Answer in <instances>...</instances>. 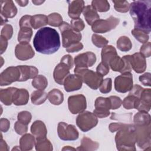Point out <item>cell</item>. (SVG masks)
Listing matches in <instances>:
<instances>
[{
    "mask_svg": "<svg viewBox=\"0 0 151 151\" xmlns=\"http://www.w3.org/2000/svg\"><path fill=\"white\" fill-rule=\"evenodd\" d=\"M31 132L35 139L45 137L47 134L46 126L41 120H35L31 126Z\"/></svg>",
    "mask_w": 151,
    "mask_h": 151,
    "instance_id": "603a6c76",
    "label": "cell"
},
{
    "mask_svg": "<svg viewBox=\"0 0 151 151\" xmlns=\"http://www.w3.org/2000/svg\"><path fill=\"white\" fill-rule=\"evenodd\" d=\"M112 87V80L110 78H107L103 80L99 87L101 93L107 94L110 92Z\"/></svg>",
    "mask_w": 151,
    "mask_h": 151,
    "instance_id": "f6af8a7d",
    "label": "cell"
},
{
    "mask_svg": "<svg viewBox=\"0 0 151 151\" xmlns=\"http://www.w3.org/2000/svg\"><path fill=\"white\" fill-rule=\"evenodd\" d=\"M74 61L70 55H64L61 59L60 63L56 65L53 73V77L55 81L63 85L65 78L70 74V70L73 67Z\"/></svg>",
    "mask_w": 151,
    "mask_h": 151,
    "instance_id": "277c9868",
    "label": "cell"
},
{
    "mask_svg": "<svg viewBox=\"0 0 151 151\" xmlns=\"http://www.w3.org/2000/svg\"><path fill=\"white\" fill-rule=\"evenodd\" d=\"M59 29L62 35V44L63 47L66 48L71 44L81 41L82 38L81 34L74 31L68 23L63 21L62 24L59 27Z\"/></svg>",
    "mask_w": 151,
    "mask_h": 151,
    "instance_id": "52a82bcc",
    "label": "cell"
},
{
    "mask_svg": "<svg viewBox=\"0 0 151 151\" xmlns=\"http://www.w3.org/2000/svg\"><path fill=\"white\" fill-rule=\"evenodd\" d=\"M47 99V93L43 90H37L33 91L31 96V102L35 105H40L44 103Z\"/></svg>",
    "mask_w": 151,
    "mask_h": 151,
    "instance_id": "836d02e7",
    "label": "cell"
},
{
    "mask_svg": "<svg viewBox=\"0 0 151 151\" xmlns=\"http://www.w3.org/2000/svg\"><path fill=\"white\" fill-rule=\"evenodd\" d=\"M68 107L70 111L73 114L83 112L87 107L86 97L83 94L70 96L68 99Z\"/></svg>",
    "mask_w": 151,
    "mask_h": 151,
    "instance_id": "7c38bea8",
    "label": "cell"
},
{
    "mask_svg": "<svg viewBox=\"0 0 151 151\" xmlns=\"http://www.w3.org/2000/svg\"><path fill=\"white\" fill-rule=\"evenodd\" d=\"M45 1H32V2L35 4V5H40L41 4L44 3Z\"/></svg>",
    "mask_w": 151,
    "mask_h": 151,
    "instance_id": "03108f58",
    "label": "cell"
},
{
    "mask_svg": "<svg viewBox=\"0 0 151 151\" xmlns=\"http://www.w3.org/2000/svg\"><path fill=\"white\" fill-rule=\"evenodd\" d=\"M8 46V40L1 36V39H0V51H1V54H2L6 50Z\"/></svg>",
    "mask_w": 151,
    "mask_h": 151,
    "instance_id": "94428289",
    "label": "cell"
},
{
    "mask_svg": "<svg viewBox=\"0 0 151 151\" xmlns=\"http://www.w3.org/2000/svg\"><path fill=\"white\" fill-rule=\"evenodd\" d=\"M98 123L97 117L91 112L83 111L76 118V124L79 129L84 132L94 127Z\"/></svg>",
    "mask_w": 151,
    "mask_h": 151,
    "instance_id": "ba28073f",
    "label": "cell"
},
{
    "mask_svg": "<svg viewBox=\"0 0 151 151\" xmlns=\"http://www.w3.org/2000/svg\"><path fill=\"white\" fill-rule=\"evenodd\" d=\"M136 133V143L139 148L146 150L147 147H150L151 145V126L134 125Z\"/></svg>",
    "mask_w": 151,
    "mask_h": 151,
    "instance_id": "8992f818",
    "label": "cell"
},
{
    "mask_svg": "<svg viewBox=\"0 0 151 151\" xmlns=\"http://www.w3.org/2000/svg\"><path fill=\"white\" fill-rule=\"evenodd\" d=\"M31 27L35 29L48 24V17L44 14H37L32 16L31 20Z\"/></svg>",
    "mask_w": 151,
    "mask_h": 151,
    "instance_id": "4dcf8cb0",
    "label": "cell"
},
{
    "mask_svg": "<svg viewBox=\"0 0 151 151\" xmlns=\"http://www.w3.org/2000/svg\"><path fill=\"white\" fill-rule=\"evenodd\" d=\"M109 67L111 69L116 72H120L122 73L124 67V62L122 58H120L118 55L113 57L109 64Z\"/></svg>",
    "mask_w": 151,
    "mask_h": 151,
    "instance_id": "d590c367",
    "label": "cell"
},
{
    "mask_svg": "<svg viewBox=\"0 0 151 151\" xmlns=\"http://www.w3.org/2000/svg\"><path fill=\"white\" fill-rule=\"evenodd\" d=\"M83 48V45L81 42H78L71 44L67 48H65L67 52H75L81 51Z\"/></svg>",
    "mask_w": 151,
    "mask_h": 151,
    "instance_id": "11a10c76",
    "label": "cell"
},
{
    "mask_svg": "<svg viewBox=\"0 0 151 151\" xmlns=\"http://www.w3.org/2000/svg\"><path fill=\"white\" fill-rule=\"evenodd\" d=\"M139 101V98L129 94L128 96L125 97L122 101V104L124 108L127 110L136 109Z\"/></svg>",
    "mask_w": 151,
    "mask_h": 151,
    "instance_id": "ab89813d",
    "label": "cell"
},
{
    "mask_svg": "<svg viewBox=\"0 0 151 151\" xmlns=\"http://www.w3.org/2000/svg\"><path fill=\"white\" fill-rule=\"evenodd\" d=\"M20 78V71L18 67L11 66L6 68L0 74V85L8 86L14 82L18 81Z\"/></svg>",
    "mask_w": 151,
    "mask_h": 151,
    "instance_id": "4fadbf2b",
    "label": "cell"
},
{
    "mask_svg": "<svg viewBox=\"0 0 151 151\" xmlns=\"http://www.w3.org/2000/svg\"><path fill=\"white\" fill-rule=\"evenodd\" d=\"M35 147L37 151H51L53 149L52 143L46 137L35 139Z\"/></svg>",
    "mask_w": 151,
    "mask_h": 151,
    "instance_id": "d6a6232c",
    "label": "cell"
},
{
    "mask_svg": "<svg viewBox=\"0 0 151 151\" xmlns=\"http://www.w3.org/2000/svg\"><path fill=\"white\" fill-rule=\"evenodd\" d=\"M0 150L1 151H8L9 150V147L5 140L2 139V136L1 134V140H0Z\"/></svg>",
    "mask_w": 151,
    "mask_h": 151,
    "instance_id": "6125c7cd",
    "label": "cell"
},
{
    "mask_svg": "<svg viewBox=\"0 0 151 151\" xmlns=\"http://www.w3.org/2000/svg\"><path fill=\"white\" fill-rule=\"evenodd\" d=\"M1 14L5 18H11L17 14V8L11 0L1 1Z\"/></svg>",
    "mask_w": 151,
    "mask_h": 151,
    "instance_id": "44dd1931",
    "label": "cell"
},
{
    "mask_svg": "<svg viewBox=\"0 0 151 151\" xmlns=\"http://www.w3.org/2000/svg\"><path fill=\"white\" fill-rule=\"evenodd\" d=\"M150 76L151 74L150 73H146L141 75L139 78L140 82L144 86L150 87L151 86Z\"/></svg>",
    "mask_w": 151,
    "mask_h": 151,
    "instance_id": "9f6ffc18",
    "label": "cell"
},
{
    "mask_svg": "<svg viewBox=\"0 0 151 151\" xmlns=\"http://www.w3.org/2000/svg\"><path fill=\"white\" fill-rule=\"evenodd\" d=\"M20 71V78L18 81H25L28 79L34 78L38 73V70L31 65H18Z\"/></svg>",
    "mask_w": 151,
    "mask_h": 151,
    "instance_id": "7402d4cb",
    "label": "cell"
},
{
    "mask_svg": "<svg viewBox=\"0 0 151 151\" xmlns=\"http://www.w3.org/2000/svg\"><path fill=\"white\" fill-rule=\"evenodd\" d=\"M109 98L111 103V109L116 110L121 106L122 104V101L120 97L115 96H110Z\"/></svg>",
    "mask_w": 151,
    "mask_h": 151,
    "instance_id": "816d5d0a",
    "label": "cell"
},
{
    "mask_svg": "<svg viewBox=\"0 0 151 151\" xmlns=\"http://www.w3.org/2000/svg\"><path fill=\"white\" fill-rule=\"evenodd\" d=\"M125 124H126L122 123H111L109 124V129L111 133H114L122 128L125 126Z\"/></svg>",
    "mask_w": 151,
    "mask_h": 151,
    "instance_id": "91938a15",
    "label": "cell"
},
{
    "mask_svg": "<svg viewBox=\"0 0 151 151\" xmlns=\"http://www.w3.org/2000/svg\"><path fill=\"white\" fill-rule=\"evenodd\" d=\"M1 61H2V64H1V67H2V64H3V58H2V57H1Z\"/></svg>",
    "mask_w": 151,
    "mask_h": 151,
    "instance_id": "003e7915",
    "label": "cell"
},
{
    "mask_svg": "<svg viewBox=\"0 0 151 151\" xmlns=\"http://www.w3.org/2000/svg\"><path fill=\"white\" fill-rule=\"evenodd\" d=\"M32 35V30L31 27H22L18 32V41L19 42H29Z\"/></svg>",
    "mask_w": 151,
    "mask_h": 151,
    "instance_id": "e575fe53",
    "label": "cell"
},
{
    "mask_svg": "<svg viewBox=\"0 0 151 151\" xmlns=\"http://www.w3.org/2000/svg\"><path fill=\"white\" fill-rule=\"evenodd\" d=\"M28 100V91L25 88H17L14 95L13 103L16 106H23L27 104Z\"/></svg>",
    "mask_w": 151,
    "mask_h": 151,
    "instance_id": "cb8c5ba5",
    "label": "cell"
},
{
    "mask_svg": "<svg viewBox=\"0 0 151 151\" xmlns=\"http://www.w3.org/2000/svg\"><path fill=\"white\" fill-rule=\"evenodd\" d=\"M133 86V76L130 72L122 73L114 79V88L117 92L126 93L130 91Z\"/></svg>",
    "mask_w": 151,
    "mask_h": 151,
    "instance_id": "8fae6325",
    "label": "cell"
},
{
    "mask_svg": "<svg viewBox=\"0 0 151 151\" xmlns=\"http://www.w3.org/2000/svg\"><path fill=\"white\" fill-rule=\"evenodd\" d=\"M129 10L134 22V28L149 34L151 31V1H134L130 4Z\"/></svg>",
    "mask_w": 151,
    "mask_h": 151,
    "instance_id": "7a4b0ae2",
    "label": "cell"
},
{
    "mask_svg": "<svg viewBox=\"0 0 151 151\" xmlns=\"http://www.w3.org/2000/svg\"><path fill=\"white\" fill-rule=\"evenodd\" d=\"M151 108V90L150 88H144L139 99L137 110L139 111L148 112Z\"/></svg>",
    "mask_w": 151,
    "mask_h": 151,
    "instance_id": "ac0fdd59",
    "label": "cell"
},
{
    "mask_svg": "<svg viewBox=\"0 0 151 151\" xmlns=\"http://www.w3.org/2000/svg\"><path fill=\"white\" fill-rule=\"evenodd\" d=\"M15 2L21 6H25L28 4V1H15Z\"/></svg>",
    "mask_w": 151,
    "mask_h": 151,
    "instance_id": "be15d7a7",
    "label": "cell"
},
{
    "mask_svg": "<svg viewBox=\"0 0 151 151\" xmlns=\"http://www.w3.org/2000/svg\"><path fill=\"white\" fill-rule=\"evenodd\" d=\"M143 89L144 88L143 87H142L140 86H139L138 84H136V85L133 86L132 88L130 90V93L129 94L134 96L139 99L140 96Z\"/></svg>",
    "mask_w": 151,
    "mask_h": 151,
    "instance_id": "6f0895ef",
    "label": "cell"
},
{
    "mask_svg": "<svg viewBox=\"0 0 151 151\" xmlns=\"http://www.w3.org/2000/svg\"><path fill=\"white\" fill-rule=\"evenodd\" d=\"M68 3V16L72 19L78 18L83 11L84 6V1L83 0L69 1Z\"/></svg>",
    "mask_w": 151,
    "mask_h": 151,
    "instance_id": "ffe728a7",
    "label": "cell"
},
{
    "mask_svg": "<svg viewBox=\"0 0 151 151\" xmlns=\"http://www.w3.org/2000/svg\"><path fill=\"white\" fill-rule=\"evenodd\" d=\"M93 44L98 48H103L106 46L109 42L108 40L101 35L94 34L91 37Z\"/></svg>",
    "mask_w": 151,
    "mask_h": 151,
    "instance_id": "ee69618b",
    "label": "cell"
},
{
    "mask_svg": "<svg viewBox=\"0 0 151 151\" xmlns=\"http://www.w3.org/2000/svg\"><path fill=\"white\" fill-rule=\"evenodd\" d=\"M31 17L32 16L28 15H25L23 17H21V18L19 20V27H31Z\"/></svg>",
    "mask_w": 151,
    "mask_h": 151,
    "instance_id": "db71d44e",
    "label": "cell"
},
{
    "mask_svg": "<svg viewBox=\"0 0 151 151\" xmlns=\"http://www.w3.org/2000/svg\"><path fill=\"white\" fill-rule=\"evenodd\" d=\"M99 147V143L98 142L93 141L87 137H84L81 140V145L78 147L76 150L85 151L96 150Z\"/></svg>",
    "mask_w": 151,
    "mask_h": 151,
    "instance_id": "f1b7e54d",
    "label": "cell"
},
{
    "mask_svg": "<svg viewBox=\"0 0 151 151\" xmlns=\"http://www.w3.org/2000/svg\"><path fill=\"white\" fill-rule=\"evenodd\" d=\"M57 133L60 139L65 141L76 140L79 136L78 132L74 125L64 122L58 123Z\"/></svg>",
    "mask_w": 151,
    "mask_h": 151,
    "instance_id": "30bf717a",
    "label": "cell"
},
{
    "mask_svg": "<svg viewBox=\"0 0 151 151\" xmlns=\"http://www.w3.org/2000/svg\"><path fill=\"white\" fill-rule=\"evenodd\" d=\"M74 72L75 74L81 78L83 82L93 90H97L99 88L103 80V76L97 72H94L88 68H75Z\"/></svg>",
    "mask_w": 151,
    "mask_h": 151,
    "instance_id": "5b68a950",
    "label": "cell"
},
{
    "mask_svg": "<svg viewBox=\"0 0 151 151\" xmlns=\"http://www.w3.org/2000/svg\"><path fill=\"white\" fill-rule=\"evenodd\" d=\"M15 55L17 59L25 61L33 58L35 52L29 42H19L15 47Z\"/></svg>",
    "mask_w": 151,
    "mask_h": 151,
    "instance_id": "2e32d148",
    "label": "cell"
},
{
    "mask_svg": "<svg viewBox=\"0 0 151 151\" xmlns=\"http://www.w3.org/2000/svg\"><path fill=\"white\" fill-rule=\"evenodd\" d=\"M35 50L43 54H52L60 47V39L58 32L50 27L40 28L36 32L33 39Z\"/></svg>",
    "mask_w": 151,
    "mask_h": 151,
    "instance_id": "6da1fadb",
    "label": "cell"
},
{
    "mask_svg": "<svg viewBox=\"0 0 151 151\" xmlns=\"http://www.w3.org/2000/svg\"><path fill=\"white\" fill-rule=\"evenodd\" d=\"M114 7L116 11L122 13L127 12L130 9V4L127 1H113Z\"/></svg>",
    "mask_w": 151,
    "mask_h": 151,
    "instance_id": "b9f144b4",
    "label": "cell"
},
{
    "mask_svg": "<svg viewBox=\"0 0 151 151\" xmlns=\"http://www.w3.org/2000/svg\"><path fill=\"white\" fill-rule=\"evenodd\" d=\"M48 24L52 27H60L63 22V18L58 13L54 12L48 16Z\"/></svg>",
    "mask_w": 151,
    "mask_h": 151,
    "instance_id": "7bdbcfd3",
    "label": "cell"
},
{
    "mask_svg": "<svg viewBox=\"0 0 151 151\" xmlns=\"http://www.w3.org/2000/svg\"><path fill=\"white\" fill-rule=\"evenodd\" d=\"M13 35V28L10 24H5L1 32V36L5 38L7 40H10Z\"/></svg>",
    "mask_w": 151,
    "mask_h": 151,
    "instance_id": "c3c4849f",
    "label": "cell"
},
{
    "mask_svg": "<svg viewBox=\"0 0 151 151\" xmlns=\"http://www.w3.org/2000/svg\"><path fill=\"white\" fill-rule=\"evenodd\" d=\"M117 47L123 52H127L131 50L132 43L129 37L122 36L117 41Z\"/></svg>",
    "mask_w": 151,
    "mask_h": 151,
    "instance_id": "8d00e7d4",
    "label": "cell"
},
{
    "mask_svg": "<svg viewBox=\"0 0 151 151\" xmlns=\"http://www.w3.org/2000/svg\"><path fill=\"white\" fill-rule=\"evenodd\" d=\"M10 127L9 121L5 118H1L0 120V130L2 132H6Z\"/></svg>",
    "mask_w": 151,
    "mask_h": 151,
    "instance_id": "680465c9",
    "label": "cell"
},
{
    "mask_svg": "<svg viewBox=\"0 0 151 151\" xmlns=\"http://www.w3.org/2000/svg\"><path fill=\"white\" fill-rule=\"evenodd\" d=\"M95 109L93 113L99 118H104L109 116V110L111 109V103L109 97H99L94 103Z\"/></svg>",
    "mask_w": 151,
    "mask_h": 151,
    "instance_id": "5bb4252c",
    "label": "cell"
},
{
    "mask_svg": "<svg viewBox=\"0 0 151 151\" xmlns=\"http://www.w3.org/2000/svg\"><path fill=\"white\" fill-rule=\"evenodd\" d=\"M70 23V25L73 29L77 32H80V31H83L85 28L84 21L80 18L72 19Z\"/></svg>",
    "mask_w": 151,
    "mask_h": 151,
    "instance_id": "bcb514c9",
    "label": "cell"
},
{
    "mask_svg": "<svg viewBox=\"0 0 151 151\" xmlns=\"http://www.w3.org/2000/svg\"><path fill=\"white\" fill-rule=\"evenodd\" d=\"M83 13L86 22L89 25H92L96 21L100 19V16L97 11L91 5L85 6Z\"/></svg>",
    "mask_w": 151,
    "mask_h": 151,
    "instance_id": "484cf974",
    "label": "cell"
},
{
    "mask_svg": "<svg viewBox=\"0 0 151 151\" xmlns=\"http://www.w3.org/2000/svg\"><path fill=\"white\" fill-rule=\"evenodd\" d=\"M47 98L51 104L54 105H60L64 100V95L60 90L54 88L48 92Z\"/></svg>",
    "mask_w": 151,
    "mask_h": 151,
    "instance_id": "f546056e",
    "label": "cell"
},
{
    "mask_svg": "<svg viewBox=\"0 0 151 151\" xmlns=\"http://www.w3.org/2000/svg\"><path fill=\"white\" fill-rule=\"evenodd\" d=\"M91 6L97 12H105L109 10L110 4L106 0H94L91 2Z\"/></svg>",
    "mask_w": 151,
    "mask_h": 151,
    "instance_id": "f35d334b",
    "label": "cell"
},
{
    "mask_svg": "<svg viewBox=\"0 0 151 151\" xmlns=\"http://www.w3.org/2000/svg\"><path fill=\"white\" fill-rule=\"evenodd\" d=\"M132 69L137 73H143L146 68V58L140 52L129 55Z\"/></svg>",
    "mask_w": 151,
    "mask_h": 151,
    "instance_id": "e0dca14e",
    "label": "cell"
},
{
    "mask_svg": "<svg viewBox=\"0 0 151 151\" xmlns=\"http://www.w3.org/2000/svg\"><path fill=\"white\" fill-rule=\"evenodd\" d=\"M17 119L18 121L28 125L31 120L32 115L31 113L28 111H22L18 114Z\"/></svg>",
    "mask_w": 151,
    "mask_h": 151,
    "instance_id": "7dc6e473",
    "label": "cell"
},
{
    "mask_svg": "<svg viewBox=\"0 0 151 151\" xmlns=\"http://www.w3.org/2000/svg\"><path fill=\"white\" fill-rule=\"evenodd\" d=\"M140 53H141L145 58H148L151 55V43L147 42L143 44L140 49Z\"/></svg>",
    "mask_w": 151,
    "mask_h": 151,
    "instance_id": "f907efd6",
    "label": "cell"
},
{
    "mask_svg": "<svg viewBox=\"0 0 151 151\" xmlns=\"http://www.w3.org/2000/svg\"><path fill=\"white\" fill-rule=\"evenodd\" d=\"M32 86L37 90H44L48 86L47 79L43 75H37L33 78Z\"/></svg>",
    "mask_w": 151,
    "mask_h": 151,
    "instance_id": "74e56055",
    "label": "cell"
},
{
    "mask_svg": "<svg viewBox=\"0 0 151 151\" xmlns=\"http://www.w3.org/2000/svg\"><path fill=\"white\" fill-rule=\"evenodd\" d=\"M96 61V56L94 53L87 51L77 55L74 60L75 68H85L92 67Z\"/></svg>",
    "mask_w": 151,
    "mask_h": 151,
    "instance_id": "9a60e30c",
    "label": "cell"
},
{
    "mask_svg": "<svg viewBox=\"0 0 151 151\" xmlns=\"http://www.w3.org/2000/svg\"><path fill=\"white\" fill-rule=\"evenodd\" d=\"M83 81L76 74H69L64 81V87L66 91L71 92L80 90L82 87Z\"/></svg>",
    "mask_w": 151,
    "mask_h": 151,
    "instance_id": "d6986e66",
    "label": "cell"
},
{
    "mask_svg": "<svg viewBox=\"0 0 151 151\" xmlns=\"http://www.w3.org/2000/svg\"><path fill=\"white\" fill-rule=\"evenodd\" d=\"M14 129L17 134L19 135H22L27 132L28 125L25 124L18 120L15 123Z\"/></svg>",
    "mask_w": 151,
    "mask_h": 151,
    "instance_id": "681fc988",
    "label": "cell"
},
{
    "mask_svg": "<svg viewBox=\"0 0 151 151\" xmlns=\"http://www.w3.org/2000/svg\"><path fill=\"white\" fill-rule=\"evenodd\" d=\"M62 150H76V149L73 147H71V146H65L64 147L63 149H62Z\"/></svg>",
    "mask_w": 151,
    "mask_h": 151,
    "instance_id": "e7e4bbea",
    "label": "cell"
},
{
    "mask_svg": "<svg viewBox=\"0 0 151 151\" xmlns=\"http://www.w3.org/2000/svg\"><path fill=\"white\" fill-rule=\"evenodd\" d=\"M17 88L8 87L0 90V100L6 106H10L13 103L14 95Z\"/></svg>",
    "mask_w": 151,
    "mask_h": 151,
    "instance_id": "4316f807",
    "label": "cell"
},
{
    "mask_svg": "<svg viewBox=\"0 0 151 151\" xmlns=\"http://www.w3.org/2000/svg\"><path fill=\"white\" fill-rule=\"evenodd\" d=\"M133 122L134 125L150 124L151 123L150 116L146 111H139L134 116Z\"/></svg>",
    "mask_w": 151,
    "mask_h": 151,
    "instance_id": "1f68e13d",
    "label": "cell"
},
{
    "mask_svg": "<svg viewBox=\"0 0 151 151\" xmlns=\"http://www.w3.org/2000/svg\"><path fill=\"white\" fill-rule=\"evenodd\" d=\"M132 34L140 43H146L149 40V35L140 29L134 28L133 30H132Z\"/></svg>",
    "mask_w": 151,
    "mask_h": 151,
    "instance_id": "60d3db41",
    "label": "cell"
},
{
    "mask_svg": "<svg viewBox=\"0 0 151 151\" xmlns=\"http://www.w3.org/2000/svg\"><path fill=\"white\" fill-rule=\"evenodd\" d=\"M116 55H117V53L116 48L112 45H107L101 50V62L109 65L110 60Z\"/></svg>",
    "mask_w": 151,
    "mask_h": 151,
    "instance_id": "83f0119b",
    "label": "cell"
},
{
    "mask_svg": "<svg viewBox=\"0 0 151 151\" xmlns=\"http://www.w3.org/2000/svg\"><path fill=\"white\" fill-rule=\"evenodd\" d=\"M35 145V138L34 135L29 133L24 134L19 139L21 150L27 151L32 149Z\"/></svg>",
    "mask_w": 151,
    "mask_h": 151,
    "instance_id": "d4e9b609",
    "label": "cell"
},
{
    "mask_svg": "<svg viewBox=\"0 0 151 151\" xmlns=\"http://www.w3.org/2000/svg\"><path fill=\"white\" fill-rule=\"evenodd\" d=\"M96 72L103 77L109 73V66L101 62L97 67Z\"/></svg>",
    "mask_w": 151,
    "mask_h": 151,
    "instance_id": "f5cc1de1",
    "label": "cell"
},
{
    "mask_svg": "<svg viewBox=\"0 0 151 151\" xmlns=\"http://www.w3.org/2000/svg\"><path fill=\"white\" fill-rule=\"evenodd\" d=\"M119 19L110 16L106 19H99L92 25V31L95 33H106L114 29L119 23Z\"/></svg>",
    "mask_w": 151,
    "mask_h": 151,
    "instance_id": "9c48e42d",
    "label": "cell"
},
{
    "mask_svg": "<svg viewBox=\"0 0 151 151\" xmlns=\"http://www.w3.org/2000/svg\"><path fill=\"white\" fill-rule=\"evenodd\" d=\"M136 133L134 124H126L117 130L115 142L118 150H136Z\"/></svg>",
    "mask_w": 151,
    "mask_h": 151,
    "instance_id": "3957f363",
    "label": "cell"
}]
</instances>
